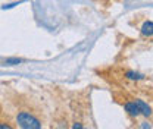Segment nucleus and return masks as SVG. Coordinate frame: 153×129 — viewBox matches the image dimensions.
Here are the masks:
<instances>
[{"label":"nucleus","instance_id":"1","mask_svg":"<svg viewBox=\"0 0 153 129\" xmlns=\"http://www.w3.org/2000/svg\"><path fill=\"white\" fill-rule=\"evenodd\" d=\"M16 123L18 126L24 129H40L41 128V122L38 120L36 116H33L28 111H21L16 116Z\"/></svg>","mask_w":153,"mask_h":129},{"label":"nucleus","instance_id":"2","mask_svg":"<svg viewBox=\"0 0 153 129\" xmlns=\"http://www.w3.org/2000/svg\"><path fill=\"white\" fill-rule=\"evenodd\" d=\"M134 103H135L137 109L140 111V114H143V116H146V117H150V116H152V109H150V106H149L146 101H143V100H140V98H135Z\"/></svg>","mask_w":153,"mask_h":129},{"label":"nucleus","instance_id":"7","mask_svg":"<svg viewBox=\"0 0 153 129\" xmlns=\"http://www.w3.org/2000/svg\"><path fill=\"white\" fill-rule=\"evenodd\" d=\"M0 129H12V126L7 123H0Z\"/></svg>","mask_w":153,"mask_h":129},{"label":"nucleus","instance_id":"8","mask_svg":"<svg viewBox=\"0 0 153 129\" xmlns=\"http://www.w3.org/2000/svg\"><path fill=\"white\" fill-rule=\"evenodd\" d=\"M72 128H78V129H81V128H82V125H81V123H74V125H72Z\"/></svg>","mask_w":153,"mask_h":129},{"label":"nucleus","instance_id":"6","mask_svg":"<svg viewBox=\"0 0 153 129\" xmlns=\"http://www.w3.org/2000/svg\"><path fill=\"white\" fill-rule=\"evenodd\" d=\"M24 60L22 59H18V57H10V59H6L4 62H3V65L4 66H13V65H19V63H22Z\"/></svg>","mask_w":153,"mask_h":129},{"label":"nucleus","instance_id":"3","mask_svg":"<svg viewBox=\"0 0 153 129\" xmlns=\"http://www.w3.org/2000/svg\"><path fill=\"white\" fill-rule=\"evenodd\" d=\"M124 109H125V111H127L130 116H133V117H137V116L140 114V111H138V109H137V106H135L134 101H125Z\"/></svg>","mask_w":153,"mask_h":129},{"label":"nucleus","instance_id":"5","mask_svg":"<svg viewBox=\"0 0 153 129\" xmlns=\"http://www.w3.org/2000/svg\"><path fill=\"white\" fill-rule=\"evenodd\" d=\"M125 78H128L131 81H141V79H144V75L138 74V72H134V71H127L125 72Z\"/></svg>","mask_w":153,"mask_h":129},{"label":"nucleus","instance_id":"4","mask_svg":"<svg viewBox=\"0 0 153 129\" xmlns=\"http://www.w3.org/2000/svg\"><path fill=\"white\" fill-rule=\"evenodd\" d=\"M141 34L144 37H152L153 34V22L152 21H146L141 27Z\"/></svg>","mask_w":153,"mask_h":129}]
</instances>
